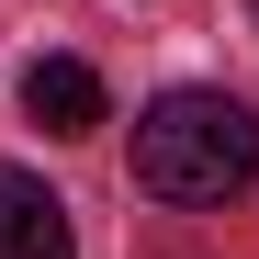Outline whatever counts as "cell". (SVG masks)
Returning <instances> with one entry per match:
<instances>
[{"mask_svg": "<svg viewBox=\"0 0 259 259\" xmlns=\"http://www.w3.org/2000/svg\"><path fill=\"white\" fill-rule=\"evenodd\" d=\"M259 181V113L226 91H158L136 113V192L158 203H237Z\"/></svg>", "mask_w": 259, "mask_h": 259, "instance_id": "1", "label": "cell"}, {"mask_svg": "<svg viewBox=\"0 0 259 259\" xmlns=\"http://www.w3.org/2000/svg\"><path fill=\"white\" fill-rule=\"evenodd\" d=\"M0 259H79L68 203L34 181V169H12V158H0Z\"/></svg>", "mask_w": 259, "mask_h": 259, "instance_id": "2", "label": "cell"}, {"mask_svg": "<svg viewBox=\"0 0 259 259\" xmlns=\"http://www.w3.org/2000/svg\"><path fill=\"white\" fill-rule=\"evenodd\" d=\"M23 113L46 124V136H102L113 102H102V79L79 68V57H34V68H23Z\"/></svg>", "mask_w": 259, "mask_h": 259, "instance_id": "3", "label": "cell"}]
</instances>
